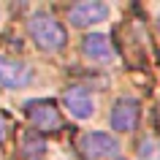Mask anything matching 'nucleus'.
<instances>
[{
  "label": "nucleus",
  "instance_id": "1",
  "mask_svg": "<svg viewBox=\"0 0 160 160\" xmlns=\"http://www.w3.org/2000/svg\"><path fill=\"white\" fill-rule=\"evenodd\" d=\"M117 49L130 68H144L149 62V33L144 19L133 17L117 27Z\"/></svg>",
  "mask_w": 160,
  "mask_h": 160
},
{
  "label": "nucleus",
  "instance_id": "2",
  "mask_svg": "<svg viewBox=\"0 0 160 160\" xmlns=\"http://www.w3.org/2000/svg\"><path fill=\"white\" fill-rule=\"evenodd\" d=\"M27 30H30V38L35 41V46L43 52H60V49H65V43H68L65 27L60 25V19L52 17L49 11H35L33 17L27 19Z\"/></svg>",
  "mask_w": 160,
  "mask_h": 160
},
{
  "label": "nucleus",
  "instance_id": "3",
  "mask_svg": "<svg viewBox=\"0 0 160 160\" xmlns=\"http://www.w3.org/2000/svg\"><path fill=\"white\" fill-rule=\"evenodd\" d=\"M76 152L82 160H117L119 158V141L111 133L90 130L76 136Z\"/></svg>",
  "mask_w": 160,
  "mask_h": 160
},
{
  "label": "nucleus",
  "instance_id": "4",
  "mask_svg": "<svg viewBox=\"0 0 160 160\" xmlns=\"http://www.w3.org/2000/svg\"><path fill=\"white\" fill-rule=\"evenodd\" d=\"M25 114L27 119L33 122L35 133H57L62 128V114H60V106L49 98H41V101H27L25 103Z\"/></svg>",
  "mask_w": 160,
  "mask_h": 160
},
{
  "label": "nucleus",
  "instance_id": "5",
  "mask_svg": "<svg viewBox=\"0 0 160 160\" xmlns=\"http://www.w3.org/2000/svg\"><path fill=\"white\" fill-rule=\"evenodd\" d=\"M141 117V103L136 98H119L111 109V128L119 133H133Z\"/></svg>",
  "mask_w": 160,
  "mask_h": 160
},
{
  "label": "nucleus",
  "instance_id": "6",
  "mask_svg": "<svg viewBox=\"0 0 160 160\" xmlns=\"http://www.w3.org/2000/svg\"><path fill=\"white\" fill-rule=\"evenodd\" d=\"M62 103H65V109L71 111L76 119H82V122L95 114V98H92V92H90L84 84L68 87L65 95H62Z\"/></svg>",
  "mask_w": 160,
  "mask_h": 160
},
{
  "label": "nucleus",
  "instance_id": "7",
  "mask_svg": "<svg viewBox=\"0 0 160 160\" xmlns=\"http://www.w3.org/2000/svg\"><path fill=\"white\" fill-rule=\"evenodd\" d=\"M109 17V6L106 3H98V0H84V3H76L68 8V22L76 27H90L98 25Z\"/></svg>",
  "mask_w": 160,
  "mask_h": 160
},
{
  "label": "nucleus",
  "instance_id": "8",
  "mask_svg": "<svg viewBox=\"0 0 160 160\" xmlns=\"http://www.w3.org/2000/svg\"><path fill=\"white\" fill-rule=\"evenodd\" d=\"M30 79H33L30 65H25V62H19V60H14V57L0 54V87H6V90H19V87H25Z\"/></svg>",
  "mask_w": 160,
  "mask_h": 160
},
{
  "label": "nucleus",
  "instance_id": "9",
  "mask_svg": "<svg viewBox=\"0 0 160 160\" xmlns=\"http://www.w3.org/2000/svg\"><path fill=\"white\" fill-rule=\"evenodd\" d=\"M82 54L90 60H95V62H103V60H111V54H114V46L109 43V38L103 33H90L82 38Z\"/></svg>",
  "mask_w": 160,
  "mask_h": 160
},
{
  "label": "nucleus",
  "instance_id": "10",
  "mask_svg": "<svg viewBox=\"0 0 160 160\" xmlns=\"http://www.w3.org/2000/svg\"><path fill=\"white\" fill-rule=\"evenodd\" d=\"M19 155L22 160H43L46 158V141L41 133L35 130H25L19 138Z\"/></svg>",
  "mask_w": 160,
  "mask_h": 160
},
{
  "label": "nucleus",
  "instance_id": "11",
  "mask_svg": "<svg viewBox=\"0 0 160 160\" xmlns=\"http://www.w3.org/2000/svg\"><path fill=\"white\" fill-rule=\"evenodd\" d=\"M138 158L141 160H160V141L144 138V141L138 144Z\"/></svg>",
  "mask_w": 160,
  "mask_h": 160
},
{
  "label": "nucleus",
  "instance_id": "12",
  "mask_svg": "<svg viewBox=\"0 0 160 160\" xmlns=\"http://www.w3.org/2000/svg\"><path fill=\"white\" fill-rule=\"evenodd\" d=\"M11 133H14V117L8 111H0V147L11 138Z\"/></svg>",
  "mask_w": 160,
  "mask_h": 160
},
{
  "label": "nucleus",
  "instance_id": "13",
  "mask_svg": "<svg viewBox=\"0 0 160 160\" xmlns=\"http://www.w3.org/2000/svg\"><path fill=\"white\" fill-rule=\"evenodd\" d=\"M155 128L160 130V103H158V109H155Z\"/></svg>",
  "mask_w": 160,
  "mask_h": 160
},
{
  "label": "nucleus",
  "instance_id": "14",
  "mask_svg": "<svg viewBox=\"0 0 160 160\" xmlns=\"http://www.w3.org/2000/svg\"><path fill=\"white\" fill-rule=\"evenodd\" d=\"M158 30H160V14H158Z\"/></svg>",
  "mask_w": 160,
  "mask_h": 160
}]
</instances>
